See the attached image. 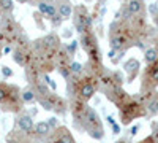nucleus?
Wrapping results in <instances>:
<instances>
[{"label":"nucleus","instance_id":"obj_28","mask_svg":"<svg viewBox=\"0 0 158 143\" xmlns=\"http://www.w3.org/2000/svg\"><path fill=\"white\" fill-rule=\"evenodd\" d=\"M114 54H115V51H114V49H111L109 53H108V57L111 59V57H114Z\"/></svg>","mask_w":158,"mask_h":143},{"label":"nucleus","instance_id":"obj_2","mask_svg":"<svg viewBox=\"0 0 158 143\" xmlns=\"http://www.w3.org/2000/svg\"><path fill=\"white\" fill-rule=\"evenodd\" d=\"M73 24H74V29L76 32L81 35L84 32H89L92 30V25H94V22H92V16L90 13L87 10L85 5H77L76 8H73Z\"/></svg>","mask_w":158,"mask_h":143},{"label":"nucleus","instance_id":"obj_33","mask_svg":"<svg viewBox=\"0 0 158 143\" xmlns=\"http://www.w3.org/2000/svg\"><path fill=\"white\" fill-rule=\"evenodd\" d=\"M103 2H104V0H103Z\"/></svg>","mask_w":158,"mask_h":143},{"label":"nucleus","instance_id":"obj_25","mask_svg":"<svg viewBox=\"0 0 158 143\" xmlns=\"http://www.w3.org/2000/svg\"><path fill=\"white\" fill-rule=\"evenodd\" d=\"M112 132L117 135V134H120V126L118 124H112Z\"/></svg>","mask_w":158,"mask_h":143},{"label":"nucleus","instance_id":"obj_30","mask_svg":"<svg viewBox=\"0 0 158 143\" xmlns=\"http://www.w3.org/2000/svg\"><path fill=\"white\" fill-rule=\"evenodd\" d=\"M16 2H19V3H27V2H30V0H16Z\"/></svg>","mask_w":158,"mask_h":143},{"label":"nucleus","instance_id":"obj_29","mask_svg":"<svg viewBox=\"0 0 158 143\" xmlns=\"http://www.w3.org/2000/svg\"><path fill=\"white\" fill-rule=\"evenodd\" d=\"M153 22L156 24V27H158V13H156V15L153 16Z\"/></svg>","mask_w":158,"mask_h":143},{"label":"nucleus","instance_id":"obj_17","mask_svg":"<svg viewBox=\"0 0 158 143\" xmlns=\"http://www.w3.org/2000/svg\"><path fill=\"white\" fill-rule=\"evenodd\" d=\"M87 132H89V135H90L92 138H97V140H101L103 135H104V132H103L101 127H92V129H89Z\"/></svg>","mask_w":158,"mask_h":143},{"label":"nucleus","instance_id":"obj_1","mask_svg":"<svg viewBox=\"0 0 158 143\" xmlns=\"http://www.w3.org/2000/svg\"><path fill=\"white\" fill-rule=\"evenodd\" d=\"M79 45H81L82 49L87 53L90 64H94V65H103V64H101V51H100L98 40H97L94 30H89V32L81 34Z\"/></svg>","mask_w":158,"mask_h":143},{"label":"nucleus","instance_id":"obj_32","mask_svg":"<svg viewBox=\"0 0 158 143\" xmlns=\"http://www.w3.org/2000/svg\"><path fill=\"white\" fill-rule=\"evenodd\" d=\"M87 2H92V0H87Z\"/></svg>","mask_w":158,"mask_h":143},{"label":"nucleus","instance_id":"obj_6","mask_svg":"<svg viewBox=\"0 0 158 143\" xmlns=\"http://www.w3.org/2000/svg\"><path fill=\"white\" fill-rule=\"evenodd\" d=\"M41 42H43V46H44V49L46 51H56L60 48V38H59V35L56 34V32H49V34H46L43 38H41Z\"/></svg>","mask_w":158,"mask_h":143},{"label":"nucleus","instance_id":"obj_19","mask_svg":"<svg viewBox=\"0 0 158 143\" xmlns=\"http://www.w3.org/2000/svg\"><path fill=\"white\" fill-rule=\"evenodd\" d=\"M41 76H43L44 83L48 84V87H49V89H52V91L56 92V91H57V84H56V81H54V80H52V78L49 76V73H43Z\"/></svg>","mask_w":158,"mask_h":143},{"label":"nucleus","instance_id":"obj_16","mask_svg":"<svg viewBox=\"0 0 158 143\" xmlns=\"http://www.w3.org/2000/svg\"><path fill=\"white\" fill-rule=\"evenodd\" d=\"M70 72L71 75H77V76H81L84 73V65L81 62H76V60H71L70 62Z\"/></svg>","mask_w":158,"mask_h":143},{"label":"nucleus","instance_id":"obj_12","mask_svg":"<svg viewBox=\"0 0 158 143\" xmlns=\"http://www.w3.org/2000/svg\"><path fill=\"white\" fill-rule=\"evenodd\" d=\"M15 10V0H0V16H8Z\"/></svg>","mask_w":158,"mask_h":143},{"label":"nucleus","instance_id":"obj_26","mask_svg":"<svg viewBox=\"0 0 158 143\" xmlns=\"http://www.w3.org/2000/svg\"><path fill=\"white\" fill-rule=\"evenodd\" d=\"M138 131H139V126H133V127H131V131H130V134L131 135H136Z\"/></svg>","mask_w":158,"mask_h":143},{"label":"nucleus","instance_id":"obj_13","mask_svg":"<svg viewBox=\"0 0 158 143\" xmlns=\"http://www.w3.org/2000/svg\"><path fill=\"white\" fill-rule=\"evenodd\" d=\"M33 127H35V132H36L40 137H46V135L51 134V127H49L48 121H40V123H36Z\"/></svg>","mask_w":158,"mask_h":143},{"label":"nucleus","instance_id":"obj_11","mask_svg":"<svg viewBox=\"0 0 158 143\" xmlns=\"http://www.w3.org/2000/svg\"><path fill=\"white\" fill-rule=\"evenodd\" d=\"M21 100H22V103H33L36 100V94H35V91L32 89V86L21 91Z\"/></svg>","mask_w":158,"mask_h":143},{"label":"nucleus","instance_id":"obj_10","mask_svg":"<svg viewBox=\"0 0 158 143\" xmlns=\"http://www.w3.org/2000/svg\"><path fill=\"white\" fill-rule=\"evenodd\" d=\"M57 143H74V138L71 137V134L67 127L57 129Z\"/></svg>","mask_w":158,"mask_h":143},{"label":"nucleus","instance_id":"obj_7","mask_svg":"<svg viewBox=\"0 0 158 143\" xmlns=\"http://www.w3.org/2000/svg\"><path fill=\"white\" fill-rule=\"evenodd\" d=\"M48 97H49V100H51V103H52V110H54L56 113H59V114L67 113V110H68V103H67V100H65L63 97L57 96L56 92H49Z\"/></svg>","mask_w":158,"mask_h":143},{"label":"nucleus","instance_id":"obj_23","mask_svg":"<svg viewBox=\"0 0 158 143\" xmlns=\"http://www.w3.org/2000/svg\"><path fill=\"white\" fill-rule=\"evenodd\" d=\"M149 11L152 13V16H155L156 13H158V7H156V3H152V5H149Z\"/></svg>","mask_w":158,"mask_h":143},{"label":"nucleus","instance_id":"obj_3","mask_svg":"<svg viewBox=\"0 0 158 143\" xmlns=\"http://www.w3.org/2000/svg\"><path fill=\"white\" fill-rule=\"evenodd\" d=\"M158 86V62L155 64H149L144 70L142 75V84H141V91L142 92H150Z\"/></svg>","mask_w":158,"mask_h":143},{"label":"nucleus","instance_id":"obj_9","mask_svg":"<svg viewBox=\"0 0 158 143\" xmlns=\"http://www.w3.org/2000/svg\"><path fill=\"white\" fill-rule=\"evenodd\" d=\"M18 126L22 132H30L32 129H33V118L30 114H22L19 116V119H18Z\"/></svg>","mask_w":158,"mask_h":143},{"label":"nucleus","instance_id":"obj_20","mask_svg":"<svg viewBox=\"0 0 158 143\" xmlns=\"http://www.w3.org/2000/svg\"><path fill=\"white\" fill-rule=\"evenodd\" d=\"M49 22H51V25H52L54 29H57V27H60V25L63 24V19L60 18V15L57 13V15H54V16H52V18L49 19Z\"/></svg>","mask_w":158,"mask_h":143},{"label":"nucleus","instance_id":"obj_4","mask_svg":"<svg viewBox=\"0 0 158 143\" xmlns=\"http://www.w3.org/2000/svg\"><path fill=\"white\" fill-rule=\"evenodd\" d=\"M118 107H120V116H122V123L123 124L131 123V119L141 114V105H139L138 102H135V100L127 99Z\"/></svg>","mask_w":158,"mask_h":143},{"label":"nucleus","instance_id":"obj_8","mask_svg":"<svg viewBox=\"0 0 158 143\" xmlns=\"http://www.w3.org/2000/svg\"><path fill=\"white\" fill-rule=\"evenodd\" d=\"M125 5L130 10V13L133 16L136 15H144V10H146V3L144 0H125Z\"/></svg>","mask_w":158,"mask_h":143},{"label":"nucleus","instance_id":"obj_15","mask_svg":"<svg viewBox=\"0 0 158 143\" xmlns=\"http://www.w3.org/2000/svg\"><path fill=\"white\" fill-rule=\"evenodd\" d=\"M147 111L150 114H158V92L147 102Z\"/></svg>","mask_w":158,"mask_h":143},{"label":"nucleus","instance_id":"obj_21","mask_svg":"<svg viewBox=\"0 0 158 143\" xmlns=\"http://www.w3.org/2000/svg\"><path fill=\"white\" fill-rule=\"evenodd\" d=\"M0 73H2L3 78H11V76H13V70H11L8 65H2V69H0Z\"/></svg>","mask_w":158,"mask_h":143},{"label":"nucleus","instance_id":"obj_27","mask_svg":"<svg viewBox=\"0 0 158 143\" xmlns=\"http://www.w3.org/2000/svg\"><path fill=\"white\" fill-rule=\"evenodd\" d=\"M106 119H108V123H109L111 126H112V124H115V121H114V118H112V116H111V114L108 116V118H106Z\"/></svg>","mask_w":158,"mask_h":143},{"label":"nucleus","instance_id":"obj_14","mask_svg":"<svg viewBox=\"0 0 158 143\" xmlns=\"http://www.w3.org/2000/svg\"><path fill=\"white\" fill-rule=\"evenodd\" d=\"M144 60H146V64L149 65V64H155L158 62V53L155 48H147L146 51H144Z\"/></svg>","mask_w":158,"mask_h":143},{"label":"nucleus","instance_id":"obj_5","mask_svg":"<svg viewBox=\"0 0 158 143\" xmlns=\"http://www.w3.org/2000/svg\"><path fill=\"white\" fill-rule=\"evenodd\" d=\"M139 70H141V64H139V60L135 59V57H130V59L123 64V72L127 73L128 83H133V80L139 75Z\"/></svg>","mask_w":158,"mask_h":143},{"label":"nucleus","instance_id":"obj_18","mask_svg":"<svg viewBox=\"0 0 158 143\" xmlns=\"http://www.w3.org/2000/svg\"><path fill=\"white\" fill-rule=\"evenodd\" d=\"M77 40H73V42H70V43H65L63 45V48H65V51H67V53L73 57L74 56V53H76V49H77Z\"/></svg>","mask_w":158,"mask_h":143},{"label":"nucleus","instance_id":"obj_31","mask_svg":"<svg viewBox=\"0 0 158 143\" xmlns=\"http://www.w3.org/2000/svg\"><path fill=\"white\" fill-rule=\"evenodd\" d=\"M155 49H156V53H158V38H156V42H155V46H153Z\"/></svg>","mask_w":158,"mask_h":143},{"label":"nucleus","instance_id":"obj_24","mask_svg":"<svg viewBox=\"0 0 158 143\" xmlns=\"http://www.w3.org/2000/svg\"><path fill=\"white\" fill-rule=\"evenodd\" d=\"M11 51H13V49H11V46H10V45H6V46H3V48H2V54H10Z\"/></svg>","mask_w":158,"mask_h":143},{"label":"nucleus","instance_id":"obj_22","mask_svg":"<svg viewBox=\"0 0 158 143\" xmlns=\"http://www.w3.org/2000/svg\"><path fill=\"white\" fill-rule=\"evenodd\" d=\"M48 124H49V127L56 129V127H57V124H59V121H57L56 116H52V118H49V119H48Z\"/></svg>","mask_w":158,"mask_h":143}]
</instances>
